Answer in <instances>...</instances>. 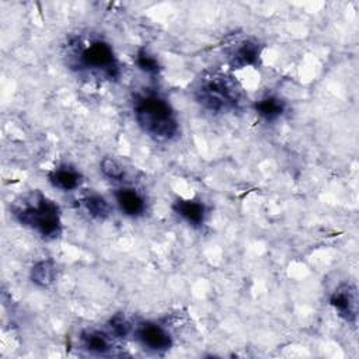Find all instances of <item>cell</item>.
Masks as SVG:
<instances>
[{"mask_svg": "<svg viewBox=\"0 0 359 359\" xmlns=\"http://www.w3.org/2000/svg\"><path fill=\"white\" fill-rule=\"evenodd\" d=\"M11 212L21 224L31 227L46 240H53L62 233L59 208L41 191H32L20 196L13 203Z\"/></svg>", "mask_w": 359, "mask_h": 359, "instance_id": "obj_1", "label": "cell"}, {"mask_svg": "<svg viewBox=\"0 0 359 359\" xmlns=\"http://www.w3.org/2000/svg\"><path fill=\"white\" fill-rule=\"evenodd\" d=\"M115 201L119 210L129 217H139L146 212V201L140 192L133 188H119L115 191Z\"/></svg>", "mask_w": 359, "mask_h": 359, "instance_id": "obj_7", "label": "cell"}, {"mask_svg": "<svg viewBox=\"0 0 359 359\" xmlns=\"http://www.w3.org/2000/svg\"><path fill=\"white\" fill-rule=\"evenodd\" d=\"M261 55V46L252 39L241 41L230 55V63L233 67L240 69L245 66H252L258 62Z\"/></svg>", "mask_w": 359, "mask_h": 359, "instance_id": "obj_9", "label": "cell"}, {"mask_svg": "<svg viewBox=\"0 0 359 359\" xmlns=\"http://www.w3.org/2000/svg\"><path fill=\"white\" fill-rule=\"evenodd\" d=\"M73 59L79 69L101 79L115 80L119 77V63L112 46L102 39L77 42Z\"/></svg>", "mask_w": 359, "mask_h": 359, "instance_id": "obj_3", "label": "cell"}, {"mask_svg": "<svg viewBox=\"0 0 359 359\" xmlns=\"http://www.w3.org/2000/svg\"><path fill=\"white\" fill-rule=\"evenodd\" d=\"M81 174L72 165L63 164L49 174V182L60 191H74L81 184Z\"/></svg>", "mask_w": 359, "mask_h": 359, "instance_id": "obj_10", "label": "cell"}, {"mask_svg": "<svg viewBox=\"0 0 359 359\" xmlns=\"http://www.w3.org/2000/svg\"><path fill=\"white\" fill-rule=\"evenodd\" d=\"M330 304L335 309L339 317L348 323H355L358 314V293L356 289L351 285L338 286L331 297Z\"/></svg>", "mask_w": 359, "mask_h": 359, "instance_id": "obj_6", "label": "cell"}, {"mask_svg": "<svg viewBox=\"0 0 359 359\" xmlns=\"http://www.w3.org/2000/svg\"><path fill=\"white\" fill-rule=\"evenodd\" d=\"M81 344L86 351L97 355L108 353L112 349L111 338L98 330H88L81 334Z\"/></svg>", "mask_w": 359, "mask_h": 359, "instance_id": "obj_12", "label": "cell"}, {"mask_svg": "<svg viewBox=\"0 0 359 359\" xmlns=\"http://www.w3.org/2000/svg\"><path fill=\"white\" fill-rule=\"evenodd\" d=\"M55 273H56V269L53 262L49 259H42L32 265L29 271V279L34 285L39 287H48L49 285H52L55 279Z\"/></svg>", "mask_w": 359, "mask_h": 359, "instance_id": "obj_13", "label": "cell"}, {"mask_svg": "<svg viewBox=\"0 0 359 359\" xmlns=\"http://www.w3.org/2000/svg\"><path fill=\"white\" fill-rule=\"evenodd\" d=\"M172 210L194 227L203 224L206 217L205 205L196 199H177L172 203Z\"/></svg>", "mask_w": 359, "mask_h": 359, "instance_id": "obj_8", "label": "cell"}, {"mask_svg": "<svg viewBox=\"0 0 359 359\" xmlns=\"http://www.w3.org/2000/svg\"><path fill=\"white\" fill-rule=\"evenodd\" d=\"M135 335L142 346L153 352H164L172 345L170 332L153 321H143L137 324L135 328Z\"/></svg>", "mask_w": 359, "mask_h": 359, "instance_id": "obj_5", "label": "cell"}, {"mask_svg": "<svg viewBox=\"0 0 359 359\" xmlns=\"http://www.w3.org/2000/svg\"><path fill=\"white\" fill-rule=\"evenodd\" d=\"M285 108H286L285 101L275 95L262 97L261 100H258L254 104V109H255L257 115L268 122H272V121H276L278 118H280L285 112Z\"/></svg>", "mask_w": 359, "mask_h": 359, "instance_id": "obj_11", "label": "cell"}, {"mask_svg": "<svg viewBox=\"0 0 359 359\" xmlns=\"http://www.w3.org/2000/svg\"><path fill=\"white\" fill-rule=\"evenodd\" d=\"M135 119L140 129L158 142L177 136L178 121L170 102L157 93L139 94L133 102Z\"/></svg>", "mask_w": 359, "mask_h": 359, "instance_id": "obj_2", "label": "cell"}, {"mask_svg": "<svg viewBox=\"0 0 359 359\" xmlns=\"http://www.w3.org/2000/svg\"><path fill=\"white\" fill-rule=\"evenodd\" d=\"M108 328L111 331L112 335H115L116 338H125L129 335V332L132 331V324L130 321L126 318L125 314L118 313L114 314L109 321H108Z\"/></svg>", "mask_w": 359, "mask_h": 359, "instance_id": "obj_16", "label": "cell"}, {"mask_svg": "<svg viewBox=\"0 0 359 359\" xmlns=\"http://www.w3.org/2000/svg\"><path fill=\"white\" fill-rule=\"evenodd\" d=\"M100 170L112 181H122L125 177V168L112 157H104L100 163Z\"/></svg>", "mask_w": 359, "mask_h": 359, "instance_id": "obj_17", "label": "cell"}, {"mask_svg": "<svg viewBox=\"0 0 359 359\" xmlns=\"http://www.w3.org/2000/svg\"><path fill=\"white\" fill-rule=\"evenodd\" d=\"M83 208L88 213V216L97 220H104L111 215V205L104 196L98 194L86 195L83 198Z\"/></svg>", "mask_w": 359, "mask_h": 359, "instance_id": "obj_14", "label": "cell"}, {"mask_svg": "<svg viewBox=\"0 0 359 359\" xmlns=\"http://www.w3.org/2000/svg\"><path fill=\"white\" fill-rule=\"evenodd\" d=\"M196 101L209 111L220 112L237 105L238 90L224 76L213 74L202 80L196 90Z\"/></svg>", "mask_w": 359, "mask_h": 359, "instance_id": "obj_4", "label": "cell"}, {"mask_svg": "<svg viewBox=\"0 0 359 359\" xmlns=\"http://www.w3.org/2000/svg\"><path fill=\"white\" fill-rule=\"evenodd\" d=\"M136 66L147 74H157L160 72V63L157 60V57L154 55H151L147 49L140 48L136 52V57H135Z\"/></svg>", "mask_w": 359, "mask_h": 359, "instance_id": "obj_15", "label": "cell"}]
</instances>
